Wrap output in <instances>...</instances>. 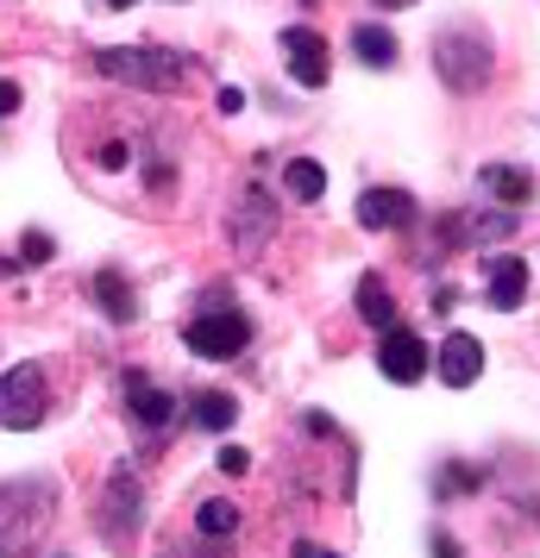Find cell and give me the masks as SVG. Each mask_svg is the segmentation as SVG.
Instances as JSON below:
<instances>
[{
  "label": "cell",
  "instance_id": "6da1fadb",
  "mask_svg": "<svg viewBox=\"0 0 540 558\" xmlns=\"http://www.w3.org/2000/svg\"><path fill=\"white\" fill-rule=\"evenodd\" d=\"M101 76L113 82H132V88H177L182 82V63L170 51H145V45H113V51H95Z\"/></svg>",
  "mask_w": 540,
  "mask_h": 558
},
{
  "label": "cell",
  "instance_id": "7a4b0ae2",
  "mask_svg": "<svg viewBox=\"0 0 540 558\" xmlns=\"http://www.w3.org/2000/svg\"><path fill=\"white\" fill-rule=\"evenodd\" d=\"M45 483H13L7 489V502H0V546H7V558H26L32 553V539H38V521H51V496L45 502H32Z\"/></svg>",
  "mask_w": 540,
  "mask_h": 558
},
{
  "label": "cell",
  "instance_id": "3957f363",
  "mask_svg": "<svg viewBox=\"0 0 540 558\" xmlns=\"http://www.w3.org/2000/svg\"><path fill=\"white\" fill-rule=\"evenodd\" d=\"M45 421V371L38 364H13L7 377H0V427L26 433Z\"/></svg>",
  "mask_w": 540,
  "mask_h": 558
},
{
  "label": "cell",
  "instance_id": "277c9868",
  "mask_svg": "<svg viewBox=\"0 0 540 558\" xmlns=\"http://www.w3.org/2000/svg\"><path fill=\"white\" fill-rule=\"evenodd\" d=\"M245 314L239 307H207L202 320H189V352L202 357H239L245 352Z\"/></svg>",
  "mask_w": 540,
  "mask_h": 558
},
{
  "label": "cell",
  "instance_id": "5b68a950",
  "mask_svg": "<svg viewBox=\"0 0 540 558\" xmlns=\"http://www.w3.org/2000/svg\"><path fill=\"white\" fill-rule=\"evenodd\" d=\"M377 371H384L389 383H421L428 377V345H421L409 327H389L384 345H377Z\"/></svg>",
  "mask_w": 540,
  "mask_h": 558
},
{
  "label": "cell",
  "instance_id": "8992f818",
  "mask_svg": "<svg viewBox=\"0 0 540 558\" xmlns=\"http://www.w3.org/2000/svg\"><path fill=\"white\" fill-rule=\"evenodd\" d=\"M434 371H440L446 389H471V383L484 377V345H478L471 332H453V339L434 352Z\"/></svg>",
  "mask_w": 540,
  "mask_h": 558
},
{
  "label": "cell",
  "instance_id": "52a82bcc",
  "mask_svg": "<svg viewBox=\"0 0 540 558\" xmlns=\"http://www.w3.org/2000/svg\"><path fill=\"white\" fill-rule=\"evenodd\" d=\"M284 63H289V76L302 82V88H321V82L334 76V63H327V45L314 38V32H284Z\"/></svg>",
  "mask_w": 540,
  "mask_h": 558
},
{
  "label": "cell",
  "instance_id": "ba28073f",
  "mask_svg": "<svg viewBox=\"0 0 540 558\" xmlns=\"http://www.w3.org/2000/svg\"><path fill=\"white\" fill-rule=\"evenodd\" d=\"M409 214H415V202L403 195V189H364V195H359V220H364L371 232H389V227H403Z\"/></svg>",
  "mask_w": 540,
  "mask_h": 558
},
{
  "label": "cell",
  "instance_id": "9c48e42d",
  "mask_svg": "<svg viewBox=\"0 0 540 558\" xmlns=\"http://www.w3.org/2000/svg\"><path fill=\"white\" fill-rule=\"evenodd\" d=\"M127 402H132V421H145V427H164V421L177 414V402H170L152 377H139V371L127 377Z\"/></svg>",
  "mask_w": 540,
  "mask_h": 558
},
{
  "label": "cell",
  "instance_id": "30bf717a",
  "mask_svg": "<svg viewBox=\"0 0 540 558\" xmlns=\"http://www.w3.org/2000/svg\"><path fill=\"white\" fill-rule=\"evenodd\" d=\"M271 227H277V220H271V207H264V195H245V202H239V214H232V239H239V252H257V245H264V239H271Z\"/></svg>",
  "mask_w": 540,
  "mask_h": 558
},
{
  "label": "cell",
  "instance_id": "8fae6325",
  "mask_svg": "<svg viewBox=\"0 0 540 558\" xmlns=\"http://www.w3.org/2000/svg\"><path fill=\"white\" fill-rule=\"evenodd\" d=\"M528 295V264L521 257H496L490 264V307H521Z\"/></svg>",
  "mask_w": 540,
  "mask_h": 558
},
{
  "label": "cell",
  "instance_id": "7c38bea8",
  "mask_svg": "<svg viewBox=\"0 0 540 558\" xmlns=\"http://www.w3.org/2000/svg\"><path fill=\"white\" fill-rule=\"evenodd\" d=\"M352 51H359L364 70H389V63H396V38H389L384 26H359L352 32Z\"/></svg>",
  "mask_w": 540,
  "mask_h": 558
},
{
  "label": "cell",
  "instance_id": "4fadbf2b",
  "mask_svg": "<svg viewBox=\"0 0 540 558\" xmlns=\"http://www.w3.org/2000/svg\"><path fill=\"white\" fill-rule=\"evenodd\" d=\"M232 421H239V402H232L227 389H207V396H195V427H202V433H227Z\"/></svg>",
  "mask_w": 540,
  "mask_h": 558
},
{
  "label": "cell",
  "instance_id": "5bb4252c",
  "mask_svg": "<svg viewBox=\"0 0 540 558\" xmlns=\"http://www.w3.org/2000/svg\"><path fill=\"white\" fill-rule=\"evenodd\" d=\"M359 314H364V320H371L377 332H389V327H396V302H389L384 277H364V282H359Z\"/></svg>",
  "mask_w": 540,
  "mask_h": 558
},
{
  "label": "cell",
  "instance_id": "9a60e30c",
  "mask_svg": "<svg viewBox=\"0 0 540 558\" xmlns=\"http://www.w3.org/2000/svg\"><path fill=\"white\" fill-rule=\"evenodd\" d=\"M284 189L296 195V202H321V195H327V170L309 163V157H296V163L284 170Z\"/></svg>",
  "mask_w": 540,
  "mask_h": 558
},
{
  "label": "cell",
  "instance_id": "2e32d148",
  "mask_svg": "<svg viewBox=\"0 0 540 558\" xmlns=\"http://www.w3.org/2000/svg\"><path fill=\"white\" fill-rule=\"evenodd\" d=\"M95 302H101L113 320H132V314H139V307H132V289H127V277H120V270H101V277H95Z\"/></svg>",
  "mask_w": 540,
  "mask_h": 558
},
{
  "label": "cell",
  "instance_id": "e0dca14e",
  "mask_svg": "<svg viewBox=\"0 0 540 558\" xmlns=\"http://www.w3.org/2000/svg\"><path fill=\"white\" fill-rule=\"evenodd\" d=\"M107 508H113V533L127 539L132 521H139V483H132V471H120V477H113V496H107Z\"/></svg>",
  "mask_w": 540,
  "mask_h": 558
},
{
  "label": "cell",
  "instance_id": "ac0fdd59",
  "mask_svg": "<svg viewBox=\"0 0 540 558\" xmlns=\"http://www.w3.org/2000/svg\"><path fill=\"white\" fill-rule=\"evenodd\" d=\"M484 189L496 195V202H509V207L535 195V182L521 177V170H509V163H490V170H484Z\"/></svg>",
  "mask_w": 540,
  "mask_h": 558
},
{
  "label": "cell",
  "instance_id": "d6986e66",
  "mask_svg": "<svg viewBox=\"0 0 540 558\" xmlns=\"http://www.w3.org/2000/svg\"><path fill=\"white\" fill-rule=\"evenodd\" d=\"M195 527H202V533H214V539H227V533L239 527V508L214 496V502H202V508H195Z\"/></svg>",
  "mask_w": 540,
  "mask_h": 558
},
{
  "label": "cell",
  "instance_id": "ffe728a7",
  "mask_svg": "<svg viewBox=\"0 0 540 558\" xmlns=\"http://www.w3.org/2000/svg\"><path fill=\"white\" fill-rule=\"evenodd\" d=\"M51 252H57V245L45 239V232H26V239H20V264H45Z\"/></svg>",
  "mask_w": 540,
  "mask_h": 558
},
{
  "label": "cell",
  "instance_id": "44dd1931",
  "mask_svg": "<svg viewBox=\"0 0 540 558\" xmlns=\"http://www.w3.org/2000/svg\"><path fill=\"white\" fill-rule=\"evenodd\" d=\"M220 471H227V477H245V471H252V458L239 452V446H220Z\"/></svg>",
  "mask_w": 540,
  "mask_h": 558
},
{
  "label": "cell",
  "instance_id": "7402d4cb",
  "mask_svg": "<svg viewBox=\"0 0 540 558\" xmlns=\"http://www.w3.org/2000/svg\"><path fill=\"white\" fill-rule=\"evenodd\" d=\"M0 113H20V82H0Z\"/></svg>",
  "mask_w": 540,
  "mask_h": 558
},
{
  "label": "cell",
  "instance_id": "603a6c76",
  "mask_svg": "<svg viewBox=\"0 0 540 558\" xmlns=\"http://www.w3.org/2000/svg\"><path fill=\"white\" fill-rule=\"evenodd\" d=\"M127 163V145H101V170H120Z\"/></svg>",
  "mask_w": 540,
  "mask_h": 558
},
{
  "label": "cell",
  "instance_id": "cb8c5ba5",
  "mask_svg": "<svg viewBox=\"0 0 540 558\" xmlns=\"http://www.w3.org/2000/svg\"><path fill=\"white\" fill-rule=\"evenodd\" d=\"M296 558H339V553H327V546H296Z\"/></svg>",
  "mask_w": 540,
  "mask_h": 558
},
{
  "label": "cell",
  "instance_id": "d4e9b609",
  "mask_svg": "<svg viewBox=\"0 0 540 558\" xmlns=\"http://www.w3.org/2000/svg\"><path fill=\"white\" fill-rule=\"evenodd\" d=\"M434 558H459V546L453 539H434Z\"/></svg>",
  "mask_w": 540,
  "mask_h": 558
},
{
  "label": "cell",
  "instance_id": "484cf974",
  "mask_svg": "<svg viewBox=\"0 0 540 558\" xmlns=\"http://www.w3.org/2000/svg\"><path fill=\"white\" fill-rule=\"evenodd\" d=\"M377 7H384V13H403V7H415V0H377Z\"/></svg>",
  "mask_w": 540,
  "mask_h": 558
},
{
  "label": "cell",
  "instance_id": "4316f807",
  "mask_svg": "<svg viewBox=\"0 0 540 558\" xmlns=\"http://www.w3.org/2000/svg\"><path fill=\"white\" fill-rule=\"evenodd\" d=\"M101 7H132V0H101Z\"/></svg>",
  "mask_w": 540,
  "mask_h": 558
}]
</instances>
